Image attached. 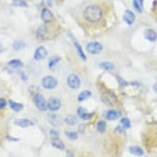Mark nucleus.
Here are the masks:
<instances>
[{"instance_id": "obj_13", "label": "nucleus", "mask_w": 157, "mask_h": 157, "mask_svg": "<svg viewBox=\"0 0 157 157\" xmlns=\"http://www.w3.org/2000/svg\"><path fill=\"white\" fill-rule=\"evenodd\" d=\"M15 124L17 125L20 127H23V128H25V127H31L34 125V123L33 121H31L29 119H16L14 121Z\"/></svg>"}, {"instance_id": "obj_29", "label": "nucleus", "mask_w": 157, "mask_h": 157, "mask_svg": "<svg viewBox=\"0 0 157 157\" xmlns=\"http://www.w3.org/2000/svg\"><path fill=\"white\" fill-rule=\"evenodd\" d=\"M121 124L122 125V127L124 129H129L131 127V122L130 120L128 119V118L124 117L121 119Z\"/></svg>"}, {"instance_id": "obj_17", "label": "nucleus", "mask_w": 157, "mask_h": 157, "mask_svg": "<svg viewBox=\"0 0 157 157\" xmlns=\"http://www.w3.org/2000/svg\"><path fill=\"white\" fill-rule=\"evenodd\" d=\"M73 42H74V46H75L76 50H77V52H78V56H79V57L82 59V60H86V59H87V57H86L85 54H84V51H83V49H82L81 45H80L79 43H78L76 40H75V39H73Z\"/></svg>"}, {"instance_id": "obj_34", "label": "nucleus", "mask_w": 157, "mask_h": 157, "mask_svg": "<svg viewBox=\"0 0 157 157\" xmlns=\"http://www.w3.org/2000/svg\"><path fill=\"white\" fill-rule=\"evenodd\" d=\"M66 157H74V155L72 152L68 151L67 154H66Z\"/></svg>"}, {"instance_id": "obj_37", "label": "nucleus", "mask_w": 157, "mask_h": 157, "mask_svg": "<svg viewBox=\"0 0 157 157\" xmlns=\"http://www.w3.org/2000/svg\"><path fill=\"white\" fill-rule=\"evenodd\" d=\"M2 51V45L0 44V52H1Z\"/></svg>"}, {"instance_id": "obj_19", "label": "nucleus", "mask_w": 157, "mask_h": 157, "mask_svg": "<svg viewBox=\"0 0 157 157\" xmlns=\"http://www.w3.org/2000/svg\"><path fill=\"white\" fill-rule=\"evenodd\" d=\"M92 96V93L89 90H84L82 93H79V95H78V102H82L84 101L85 100L88 99Z\"/></svg>"}, {"instance_id": "obj_20", "label": "nucleus", "mask_w": 157, "mask_h": 157, "mask_svg": "<svg viewBox=\"0 0 157 157\" xmlns=\"http://www.w3.org/2000/svg\"><path fill=\"white\" fill-rule=\"evenodd\" d=\"M9 105H10V107L11 108V109L13 110L14 111H16V112H18V111H21L23 108V104L17 103V102L12 101V100H10V101H9Z\"/></svg>"}, {"instance_id": "obj_5", "label": "nucleus", "mask_w": 157, "mask_h": 157, "mask_svg": "<svg viewBox=\"0 0 157 157\" xmlns=\"http://www.w3.org/2000/svg\"><path fill=\"white\" fill-rule=\"evenodd\" d=\"M67 84L68 87L73 90H77L81 85V80L79 77L76 74H71L68 76Z\"/></svg>"}, {"instance_id": "obj_33", "label": "nucleus", "mask_w": 157, "mask_h": 157, "mask_svg": "<svg viewBox=\"0 0 157 157\" xmlns=\"http://www.w3.org/2000/svg\"><path fill=\"white\" fill-rule=\"evenodd\" d=\"M7 138L9 140H11V141H17V140H18V139H17V138H15V137H10V136H7Z\"/></svg>"}, {"instance_id": "obj_28", "label": "nucleus", "mask_w": 157, "mask_h": 157, "mask_svg": "<svg viewBox=\"0 0 157 157\" xmlns=\"http://www.w3.org/2000/svg\"><path fill=\"white\" fill-rule=\"evenodd\" d=\"M97 129L98 131L100 133L105 132V129H106V124L104 121H99L97 124Z\"/></svg>"}, {"instance_id": "obj_2", "label": "nucleus", "mask_w": 157, "mask_h": 157, "mask_svg": "<svg viewBox=\"0 0 157 157\" xmlns=\"http://www.w3.org/2000/svg\"><path fill=\"white\" fill-rule=\"evenodd\" d=\"M101 100L103 103L109 105V106H113V105H116L118 101L117 97L115 94L109 91L103 93L101 95Z\"/></svg>"}, {"instance_id": "obj_11", "label": "nucleus", "mask_w": 157, "mask_h": 157, "mask_svg": "<svg viewBox=\"0 0 157 157\" xmlns=\"http://www.w3.org/2000/svg\"><path fill=\"white\" fill-rule=\"evenodd\" d=\"M77 115L78 117L81 118L82 119H84V120H87L93 117V113H89L87 111V110L84 109L83 107H79L77 109Z\"/></svg>"}, {"instance_id": "obj_25", "label": "nucleus", "mask_w": 157, "mask_h": 157, "mask_svg": "<svg viewBox=\"0 0 157 157\" xmlns=\"http://www.w3.org/2000/svg\"><path fill=\"white\" fill-rule=\"evenodd\" d=\"M65 123L68 125H71V126H73V125H75L77 124L78 120L76 119V117H74V116H68L65 118L64 119Z\"/></svg>"}, {"instance_id": "obj_22", "label": "nucleus", "mask_w": 157, "mask_h": 157, "mask_svg": "<svg viewBox=\"0 0 157 157\" xmlns=\"http://www.w3.org/2000/svg\"><path fill=\"white\" fill-rule=\"evenodd\" d=\"M133 7L138 13H142L143 9V0H133Z\"/></svg>"}, {"instance_id": "obj_10", "label": "nucleus", "mask_w": 157, "mask_h": 157, "mask_svg": "<svg viewBox=\"0 0 157 157\" xmlns=\"http://www.w3.org/2000/svg\"><path fill=\"white\" fill-rule=\"evenodd\" d=\"M123 20L128 25H132L135 21V15L131 10H126L123 15Z\"/></svg>"}, {"instance_id": "obj_1", "label": "nucleus", "mask_w": 157, "mask_h": 157, "mask_svg": "<svg viewBox=\"0 0 157 157\" xmlns=\"http://www.w3.org/2000/svg\"><path fill=\"white\" fill-rule=\"evenodd\" d=\"M83 17L84 20L87 22L91 23H98L101 21L103 17V10L98 5H89L84 9Z\"/></svg>"}, {"instance_id": "obj_12", "label": "nucleus", "mask_w": 157, "mask_h": 157, "mask_svg": "<svg viewBox=\"0 0 157 157\" xmlns=\"http://www.w3.org/2000/svg\"><path fill=\"white\" fill-rule=\"evenodd\" d=\"M105 117L107 120L113 121L119 119L121 117V113L119 111H117V110H110V111H108L105 113Z\"/></svg>"}, {"instance_id": "obj_7", "label": "nucleus", "mask_w": 157, "mask_h": 157, "mask_svg": "<svg viewBox=\"0 0 157 157\" xmlns=\"http://www.w3.org/2000/svg\"><path fill=\"white\" fill-rule=\"evenodd\" d=\"M48 109L51 111H57L61 107V102L60 99L56 97H52L48 100Z\"/></svg>"}, {"instance_id": "obj_18", "label": "nucleus", "mask_w": 157, "mask_h": 157, "mask_svg": "<svg viewBox=\"0 0 157 157\" xmlns=\"http://www.w3.org/2000/svg\"><path fill=\"white\" fill-rule=\"evenodd\" d=\"M129 152H130V154L135 155V156H143V153H144L143 152V150L140 148V147L137 146H131L130 148H129Z\"/></svg>"}, {"instance_id": "obj_24", "label": "nucleus", "mask_w": 157, "mask_h": 157, "mask_svg": "<svg viewBox=\"0 0 157 157\" xmlns=\"http://www.w3.org/2000/svg\"><path fill=\"white\" fill-rule=\"evenodd\" d=\"M25 47V44L23 41H21V40H17L13 43V50L15 51H20L21 50H23Z\"/></svg>"}, {"instance_id": "obj_31", "label": "nucleus", "mask_w": 157, "mask_h": 157, "mask_svg": "<svg viewBox=\"0 0 157 157\" xmlns=\"http://www.w3.org/2000/svg\"><path fill=\"white\" fill-rule=\"evenodd\" d=\"M7 105V101L5 98H0V109H5Z\"/></svg>"}, {"instance_id": "obj_32", "label": "nucleus", "mask_w": 157, "mask_h": 157, "mask_svg": "<svg viewBox=\"0 0 157 157\" xmlns=\"http://www.w3.org/2000/svg\"><path fill=\"white\" fill-rule=\"evenodd\" d=\"M50 135H52V137H58L59 133L56 129H51L50 130Z\"/></svg>"}, {"instance_id": "obj_15", "label": "nucleus", "mask_w": 157, "mask_h": 157, "mask_svg": "<svg viewBox=\"0 0 157 157\" xmlns=\"http://www.w3.org/2000/svg\"><path fill=\"white\" fill-rule=\"evenodd\" d=\"M47 35H48V30H47V28L44 25H42V26H40L37 29L36 37L39 39L43 40V39L46 38Z\"/></svg>"}, {"instance_id": "obj_8", "label": "nucleus", "mask_w": 157, "mask_h": 157, "mask_svg": "<svg viewBox=\"0 0 157 157\" xmlns=\"http://www.w3.org/2000/svg\"><path fill=\"white\" fill-rule=\"evenodd\" d=\"M48 51L44 47L41 46L39 47L35 50V52L34 54V58L36 60H43L48 56Z\"/></svg>"}, {"instance_id": "obj_23", "label": "nucleus", "mask_w": 157, "mask_h": 157, "mask_svg": "<svg viewBox=\"0 0 157 157\" xmlns=\"http://www.w3.org/2000/svg\"><path fill=\"white\" fill-rule=\"evenodd\" d=\"M100 68H101L102 69L106 70V71H112L114 69V65L111 62H102L99 65Z\"/></svg>"}, {"instance_id": "obj_4", "label": "nucleus", "mask_w": 157, "mask_h": 157, "mask_svg": "<svg viewBox=\"0 0 157 157\" xmlns=\"http://www.w3.org/2000/svg\"><path fill=\"white\" fill-rule=\"evenodd\" d=\"M34 102L35 103L37 109L42 111H44L48 109V105H47V102L45 101L44 98L43 97L42 95L37 93L34 95Z\"/></svg>"}, {"instance_id": "obj_9", "label": "nucleus", "mask_w": 157, "mask_h": 157, "mask_svg": "<svg viewBox=\"0 0 157 157\" xmlns=\"http://www.w3.org/2000/svg\"><path fill=\"white\" fill-rule=\"evenodd\" d=\"M41 17L42 21L45 23H50L53 20V14L50 10L48 8H44L42 10V13H41Z\"/></svg>"}, {"instance_id": "obj_30", "label": "nucleus", "mask_w": 157, "mask_h": 157, "mask_svg": "<svg viewBox=\"0 0 157 157\" xmlns=\"http://www.w3.org/2000/svg\"><path fill=\"white\" fill-rule=\"evenodd\" d=\"M65 134L71 140H75L78 138L77 132L74 131H65Z\"/></svg>"}, {"instance_id": "obj_35", "label": "nucleus", "mask_w": 157, "mask_h": 157, "mask_svg": "<svg viewBox=\"0 0 157 157\" xmlns=\"http://www.w3.org/2000/svg\"><path fill=\"white\" fill-rule=\"evenodd\" d=\"M153 89H154V90L155 91V93L157 94V83L154 84V86H153Z\"/></svg>"}, {"instance_id": "obj_27", "label": "nucleus", "mask_w": 157, "mask_h": 157, "mask_svg": "<svg viewBox=\"0 0 157 157\" xmlns=\"http://www.w3.org/2000/svg\"><path fill=\"white\" fill-rule=\"evenodd\" d=\"M60 60V58L58 56H53L49 60V63H48V66L50 68H53L56 65L59 63V61Z\"/></svg>"}, {"instance_id": "obj_36", "label": "nucleus", "mask_w": 157, "mask_h": 157, "mask_svg": "<svg viewBox=\"0 0 157 157\" xmlns=\"http://www.w3.org/2000/svg\"><path fill=\"white\" fill-rule=\"evenodd\" d=\"M48 3L49 6H52V0H48Z\"/></svg>"}, {"instance_id": "obj_16", "label": "nucleus", "mask_w": 157, "mask_h": 157, "mask_svg": "<svg viewBox=\"0 0 157 157\" xmlns=\"http://www.w3.org/2000/svg\"><path fill=\"white\" fill-rule=\"evenodd\" d=\"M51 143H52V146H53L54 148L59 149V150H64V143L61 140H60L58 137H52V140Z\"/></svg>"}, {"instance_id": "obj_26", "label": "nucleus", "mask_w": 157, "mask_h": 157, "mask_svg": "<svg viewBox=\"0 0 157 157\" xmlns=\"http://www.w3.org/2000/svg\"><path fill=\"white\" fill-rule=\"evenodd\" d=\"M12 5L15 7H28V4L25 0H13L12 2Z\"/></svg>"}, {"instance_id": "obj_14", "label": "nucleus", "mask_w": 157, "mask_h": 157, "mask_svg": "<svg viewBox=\"0 0 157 157\" xmlns=\"http://www.w3.org/2000/svg\"><path fill=\"white\" fill-rule=\"evenodd\" d=\"M144 36L147 40L150 42H155L157 39V34L155 31L153 29H147L145 31Z\"/></svg>"}, {"instance_id": "obj_3", "label": "nucleus", "mask_w": 157, "mask_h": 157, "mask_svg": "<svg viewBox=\"0 0 157 157\" xmlns=\"http://www.w3.org/2000/svg\"><path fill=\"white\" fill-rule=\"evenodd\" d=\"M58 80L54 76H46L42 78V85L47 90H53L58 86Z\"/></svg>"}, {"instance_id": "obj_6", "label": "nucleus", "mask_w": 157, "mask_h": 157, "mask_svg": "<svg viewBox=\"0 0 157 157\" xmlns=\"http://www.w3.org/2000/svg\"><path fill=\"white\" fill-rule=\"evenodd\" d=\"M87 50L92 55H97L103 50V45L98 42H92L87 45Z\"/></svg>"}, {"instance_id": "obj_21", "label": "nucleus", "mask_w": 157, "mask_h": 157, "mask_svg": "<svg viewBox=\"0 0 157 157\" xmlns=\"http://www.w3.org/2000/svg\"><path fill=\"white\" fill-rule=\"evenodd\" d=\"M8 66L10 67L13 68V69H17V68H21L23 66L22 61L18 60V59H13L8 63Z\"/></svg>"}]
</instances>
